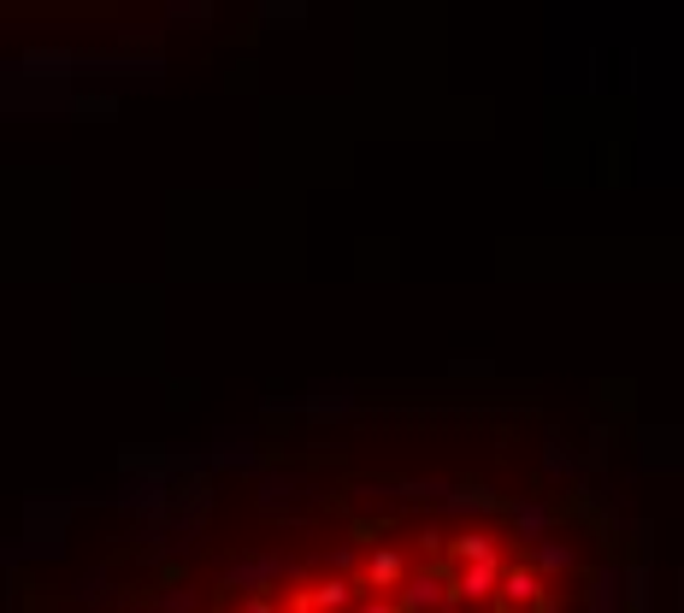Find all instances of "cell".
<instances>
[{"instance_id": "8992f818", "label": "cell", "mask_w": 684, "mask_h": 613, "mask_svg": "<svg viewBox=\"0 0 684 613\" xmlns=\"http://www.w3.org/2000/svg\"><path fill=\"white\" fill-rule=\"evenodd\" d=\"M507 525H513V537H520L525 549H532V542L555 537L560 507H555V502H543V496H520V502H507Z\"/></svg>"}, {"instance_id": "e0dca14e", "label": "cell", "mask_w": 684, "mask_h": 613, "mask_svg": "<svg viewBox=\"0 0 684 613\" xmlns=\"http://www.w3.org/2000/svg\"><path fill=\"white\" fill-rule=\"evenodd\" d=\"M260 24L266 30H301L307 7H301V0H260Z\"/></svg>"}, {"instance_id": "30bf717a", "label": "cell", "mask_w": 684, "mask_h": 613, "mask_svg": "<svg viewBox=\"0 0 684 613\" xmlns=\"http://www.w3.org/2000/svg\"><path fill=\"white\" fill-rule=\"evenodd\" d=\"M77 65L83 54H65V47H30V54L12 65V72H24V77H47V83H72L77 77Z\"/></svg>"}, {"instance_id": "2e32d148", "label": "cell", "mask_w": 684, "mask_h": 613, "mask_svg": "<svg viewBox=\"0 0 684 613\" xmlns=\"http://www.w3.org/2000/svg\"><path fill=\"white\" fill-rule=\"evenodd\" d=\"M578 472V454H573V442L560 437V431H549V442H543V478H573Z\"/></svg>"}, {"instance_id": "7a4b0ae2", "label": "cell", "mask_w": 684, "mask_h": 613, "mask_svg": "<svg viewBox=\"0 0 684 613\" xmlns=\"http://www.w3.org/2000/svg\"><path fill=\"white\" fill-rule=\"evenodd\" d=\"M495 607L502 613H549V584H543L520 555H507L502 578H495Z\"/></svg>"}, {"instance_id": "6da1fadb", "label": "cell", "mask_w": 684, "mask_h": 613, "mask_svg": "<svg viewBox=\"0 0 684 613\" xmlns=\"http://www.w3.org/2000/svg\"><path fill=\"white\" fill-rule=\"evenodd\" d=\"M278 584H296V560L289 555H231L218 567V590H243V602L254 595H278Z\"/></svg>"}, {"instance_id": "7402d4cb", "label": "cell", "mask_w": 684, "mask_h": 613, "mask_svg": "<svg viewBox=\"0 0 684 613\" xmlns=\"http://www.w3.org/2000/svg\"><path fill=\"white\" fill-rule=\"evenodd\" d=\"M490 372H495L490 361H460V366H455V378H460V384H484Z\"/></svg>"}, {"instance_id": "5b68a950", "label": "cell", "mask_w": 684, "mask_h": 613, "mask_svg": "<svg viewBox=\"0 0 684 613\" xmlns=\"http://www.w3.org/2000/svg\"><path fill=\"white\" fill-rule=\"evenodd\" d=\"M407 567H414V555L407 549H372L366 560H361V578H354V584H361V595H396V584L407 578Z\"/></svg>"}, {"instance_id": "603a6c76", "label": "cell", "mask_w": 684, "mask_h": 613, "mask_svg": "<svg viewBox=\"0 0 684 613\" xmlns=\"http://www.w3.org/2000/svg\"><path fill=\"white\" fill-rule=\"evenodd\" d=\"M354 613H402V607H396V595H361Z\"/></svg>"}, {"instance_id": "9a60e30c", "label": "cell", "mask_w": 684, "mask_h": 613, "mask_svg": "<svg viewBox=\"0 0 684 613\" xmlns=\"http://www.w3.org/2000/svg\"><path fill=\"white\" fill-rule=\"evenodd\" d=\"M442 507H455V514H467V519H478V514H495V490L490 484H449V496H442Z\"/></svg>"}, {"instance_id": "d4e9b609", "label": "cell", "mask_w": 684, "mask_h": 613, "mask_svg": "<svg viewBox=\"0 0 684 613\" xmlns=\"http://www.w3.org/2000/svg\"><path fill=\"white\" fill-rule=\"evenodd\" d=\"M0 613H19V607H0Z\"/></svg>"}, {"instance_id": "4fadbf2b", "label": "cell", "mask_w": 684, "mask_h": 613, "mask_svg": "<svg viewBox=\"0 0 684 613\" xmlns=\"http://www.w3.org/2000/svg\"><path fill=\"white\" fill-rule=\"evenodd\" d=\"M502 567H449V602H495Z\"/></svg>"}, {"instance_id": "277c9868", "label": "cell", "mask_w": 684, "mask_h": 613, "mask_svg": "<svg viewBox=\"0 0 684 613\" xmlns=\"http://www.w3.org/2000/svg\"><path fill=\"white\" fill-rule=\"evenodd\" d=\"M442 567H507V542L495 537V531L442 537Z\"/></svg>"}, {"instance_id": "9c48e42d", "label": "cell", "mask_w": 684, "mask_h": 613, "mask_svg": "<svg viewBox=\"0 0 684 613\" xmlns=\"http://www.w3.org/2000/svg\"><path fill=\"white\" fill-rule=\"evenodd\" d=\"M201 466H213V472H260L266 460L260 449L248 442V431H236V437H218L207 454H201Z\"/></svg>"}, {"instance_id": "3957f363", "label": "cell", "mask_w": 684, "mask_h": 613, "mask_svg": "<svg viewBox=\"0 0 684 613\" xmlns=\"http://www.w3.org/2000/svg\"><path fill=\"white\" fill-rule=\"evenodd\" d=\"M396 607L402 613H449L455 607L449 602V567H442V560H437V567H419V560H414L407 578L396 584Z\"/></svg>"}, {"instance_id": "8fae6325", "label": "cell", "mask_w": 684, "mask_h": 613, "mask_svg": "<svg viewBox=\"0 0 684 613\" xmlns=\"http://www.w3.org/2000/svg\"><path fill=\"white\" fill-rule=\"evenodd\" d=\"M354 389L349 384H319V389H307V401H296V413H307V419H349L354 413Z\"/></svg>"}, {"instance_id": "52a82bcc", "label": "cell", "mask_w": 684, "mask_h": 613, "mask_svg": "<svg viewBox=\"0 0 684 613\" xmlns=\"http://www.w3.org/2000/svg\"><path fill=\"white\" fill-rule=\"evenodd\" d=\"M296 590L313 613H354V602H361V584H354V578H307Z\"/></svg>"}, {"instance_id": "ac0fdd59", "label": "cell", "mask_w": 684, "mask_h": 613, "mask_svg": "<svg viewBox=\"0 0 684 613\" xmlns=\"http://www.w3.org/2000/svg\"><path fill=\"white\" fill-rule=\"evenodd\" d=\"M396 496H402V502H414V507H431V502L449 496V478H402V484H396Z\"/></svg>"}, {"instance_id": "5bb4252c", "label": "cell", "mask_w": 684, "mask_h": 613, "mask_svg": "<svg viewBox=\"0 0 684 613\" xmlns=\"http://www.w3.org/2000/svg\"><path fill=\"white\" fill-rule=\"evenodd\" d=\"M254 478H260V507H266L271 519H278L284 507L296 502V490H301V478H296V472H284V466H260Z\"/></svg>"}, {"instance_id": "7c38bea8", "label": "cell", "mask_w": 684, "mask_h": 613, "mask_svg": "<svg viewBox=\"0 0 684 613\" xmlns=\"http://www.w3.org/2000/svg\"><path fill=\"white\" fill-rule=\"evenodd\" d=\"M585 613H626V584H620V560L590 572V590H585Z\"/></svg>"}, {"instance_id": "d6986e66", "label": "cell", "mask_w": 684, "mask_h": 613, "mask_svg": "<svg viewBox=\"0 0 684 613\" xmlns=\"http://www.w3.org/2000/svg\"><path fill=\"white\" fill-rule=\"evenodd\" d=\"M153 613H201V595L190 584H165L153 595Z\"/></svg>"}, {"instance_id": "cb8c5ba5", "label": "cell", "mask_w": 684, "mask_h": 613, "mask_svg": "<svg viewBox=\"0 0 684 613\" xmlns=\"http://www.w3.org/2000/svg\"><path fill=\"white\" fill-rule=\"evenodd\" d=\"M236 613H284V602H278V595H254V602H243Z\"/></svg>"}, {"instance_id": "ba28073f", "label": "cell", "mask_w": 684, "mask_h": 613, "mask_svg": "<svg viewBox=\"0 0 684 613\" xmlns=\"http://www.w3.org/2000/svg\"><path fill=\"white\" fill-rule=\"evenodd\" d=\"M520 560L543 578V584H549V578H573V572H578V549H573V542H560V537L532 542V549H525Z\"/></svg>"}, {"instance_id": "ffe728a7", "label": "cell", "mask_w": 684, "mask_h": 613, "mask_svg": "<svg viewBox=\"0 0 684 613\" xmlns=\"http://www.w3.org/2000/svg\"><path fill=\"white\" fill-rule=\"evenodd\" d=\"M107 590H113L107 567H89V572H83L77 584H72V595H77V602H107Z\"/></svg>"}, {"instance_id": "44dd1931", "label": "cell", "mask_w": 684, "mask_h": 613, "mask_svg": "<svg viewBox=\"0 0 684 613\" xmlns=\"http://www.w3.org/2000/svg\"><path fill=\"white\" fill-rule=\"evenodd\" d=\"M165 12H171V19H190L195 30H201V24H213V7H207V0H171Z\"/></svg>"}]
</instances>
